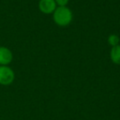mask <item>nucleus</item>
<instances>
[{
  "label": "nucleus",
  "mask_w": 120,
  "mask_h": 120,
  "mask_svg": "<svg viewBox=\"0 0 120 120\" xmlns=\"http://www.w3.org/2000/svg\"><path fill=\"white\" fill-rule=\"evenodd\" d=\"M15 80V72L9 66H0V85L10 86Z\"/></svg>",
  "instance_id": "obj_2"
},
{
  "label": "nucleus",
  "mask_w": 120,
  "mask_h": 120,
  "mask_svg": "<svg viewBox=\"0 0 120 120\" xmlns=\"http://www.w3.org/2000/svg\"><path fill=\"white\" fill-rule=\"evenodd\" d=\"M69 0H55L56 5L58 7H66L68 4Z\"/></svg>",
  "instance_id": "obj_7"
},
{
  "label": "nucleus",
  "mask_w": 120,
  "mask_h": 120,
  "mask_svg": "<svg viewBox=\"0 0 120 120\" xmlns=\"http://www.w3.org/2000/svg\"><path fill=\"white\" fill-rule=\"evenodd\" d=\"M13 54L8 48L0 46V66H8L12 62Z\"/></svg>",
  "instance_id": "obj_3"
},
{
  "label": "nucleus",
  "mask_w": 120,
  "mask_h": 120,
  "mask_svg": "<svg viewBox=\"0 0 120 120\" xmlns=\"http://www.w3.org/2000/svg\"><path fill=\"white\" fill-rule=\"evenodd\" d=\"M120 41V39L119 37L117 35H114V34H112L109 36L108 38V42L112 47L113 46H116V45H118Z\"/></svg>",
  "instance_id": "obj_6"
},
{
  "label": "nucleus",
  "mask_w": 120,
  "mask_h": 120,
  "mask_svg": "<svg viewBox=\"0 0 120 120\" xmlns=\"http://www.w3.org/2000/svg\"><path fill=\"white\" fill-rule=\"evenodd\" d=\"M72 12L67 7H57L53 12L54 22L59 26H67L72 21Z\"/></svg>",
  "instance_id": "obj_1"
},
{
  "label": "nucleus",
  "mask_w": 120,
  "mask_h": 120,
  "mask_svg": "<svg viewBox=\"0 0 120 120\" xmlns=\"http://www.w3.org/2000/svg\"><path fill=\"white\" fill-rule=\"evenodd\" d=\"M110 58L115 64H120V45L112 47L110 51Z\"/></svg>",
  "instance_id": "obj_5"
},
{
  "label": "nucleus",
  "mask_w": 120,
  "mask_h": 120,
  "mask_svg": "<svg viewBox=\"0 0 120 120\" xmlns=\"http://www.w3.org/2000/svg\"><path fill=\"white\" fill-rule=\"evenodd\" d=\"M57 8L55 0H40L39 9L45 14H51Z\"/></svg>",
  "instance_id": "obj_4"
}]
</instances>
